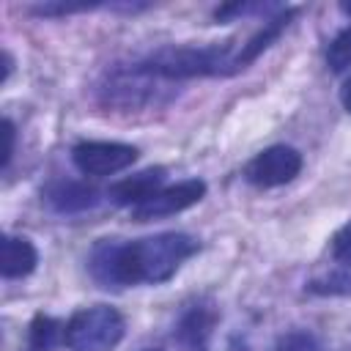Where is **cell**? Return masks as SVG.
<instances>
[{"mask_svg":"<svg viewBox=\"0 0 351 351\" xmlns=\"http://www.w3.org/2000/svg\"><path fill=\"white\" fill-rule=\"evenodd\" d=\"M200 250V241L181 230L123 241L99 239L88 252V274L101 288L162 285Z\"/></svg>","mask_w":351,"mask_h":351,"instance_id":"6da1fadb","label":"cell"},{"mask_svg":"<svg viewBox=\"0 0 351 351\" xmlns=\"http://www.w3.org/2000/svg\"><path fill=\"white\" fill-rule=\"evenodd\" d=\"M145 71L167 80V82H184L195 77H230L236 71V49L233 41L208 44V47H162L145 58L137 60Z\"/></svg>","mask_w":351,"mask_h":351,"instance_id":"7a4b0ae2","label":"cell"},{"mask_svg":"<svg viewBox=\"0 0 351 351\" xmlns=\"http://www.w3.org/2000/svg\"><path fill=\"white\" fill-rule=\"evenodd\" d=\"M176 82H167L151 71H145L137 60L129 66H115L104 74L96 88V96L104 107L112 110H143V107H162L167 104L176 90Z\"/></svg>","mask_w":351,"mask_h":351,"instance_id":"3957f363","label":"cell"},{"mask_svg":"<svg viewBox=\"0 0 351 351\" xmlns=\"http://www.w3.org/2000/svg\"><path fill=\"white\" fill-rule=\"evenodd\" d=\"M126 335L123 315L110 304H93L77 310L66 321L63 346L69 351H112Z\"/></svg>","mask_w":351,"mask_h":351,"instance_id":"277c9868","label":"cell"},{"mask_svg":"<svg viewBox=\"0 0 351 351\" xmlns=\"http://www.w3.org/2000/svg\"><path fill=\"white\" fill-rule=\"evenodd\" d=\"M140 151L118 140H82L71 148V162L82 176H115L137 162Z\"/></svg>","mask_w":351,"mask_h":351,"instance_id":"5b68a950","label":"cell"},{"mask_svg":"<svg viewBox=\"0 0 351 351\" xmlns=\"http://www.w3.org/2000/svg\"><path fill=\"white\" fill-rule=\"evenodd\" d=\"M302 165L304 159L293 145L277 143V145L258 151L244 165V178L258 189H274V186L291 184L302 173Z\"/></svg>","mask_w":351,"mask_h":351,"instance_id":"8992f818","label":"cell"},{"mask_svg":"<svg viewBox=\"0 0 351 351\" xmlns=\"http://www.w3.org/2000/svg\"><path fill=\"white\" fill-rule=\"evenodd\" d=\"M206 181L203 178H184L178 184L162 186L156 195H151L145 203L132 208V219L137 222H151V219H162V217H173L181 214L186 208H192L195 203H200L206 197Z\"/></svg>","mask_w":351,"mask_h":351,"instance_id":"52a82bcc","label":"cell"},{"mask_svg":"<svg viewBox=\"0 0 351 351\" xmlns=\"http://www.w3.org/2000/svg\"><path fill=\"white\" fill-rule=\"evenodd\" d=\"M41 200L47 208H52L55 214H82L96 208L99 203V192L96 186H90L88 181H77V178H52L44 189H41Z\"/></svg>","mask_w":351,"mask_h":351,"instance_id":"ba28073f","label":"cell"},{"mask_svg":"<svg viewBox=\"0 0 351 351\" xmlns=\"http://www.w3.org/2000/svg\"><path fill=\"white\" fill-rule=\"evenodd\" d=\"M217 321H219V313H217V307L211 302L189 304L181 313L178 324H176V337L189 351H208V343H211Z\"/></svg>","mask_w":351,"mask_h":351,"instance_id":"9c48e42d","label":"cell"},{"mask_svg":"<svg viewBox=\"0 0 351 351\" xmlns=\"http://www.w3.org/2000/svg\"><path fill=\"white\" fill-rule=\"evenodd\" d=\"M296 14H299L296 5H285V8H280L277 14H271V16L239 47V52H236V71H244L247 66H252V63L291 27V22H293Z\"/></svg>","mask_w":351,"mask_h":351,"instance_id":"30bf717a","label":"cell"},{"mask_svg":"<svg viewBox=\"0 0 351 351\" xmlns=\"http://www.w3.org/2000/svg\"><path fill=\"white\" fill-rule=\"evenodd\" d=\"M165 176L167 170L165 167H145L140 173H132L115 184H110L107 189V197L115 203V206H126V208H134L140 203H145L151 195H156L162 186H165Z\"/></svg>","mask_w":351,"mask_h":351,"instance_id":"8fae6325","label":"cell"},{"mask_svg":"<svg viewBox=\"0 0 351 351\" xmlns=\"http://www.w3.org/2000/svg\"><path fill=\"white\" fill-rule=\"evenodd\" d=\"M38 266V250L25 236H3V252H0V274L5 280H22L33 274Z\"/></svg>","mask_w":351,"mask_h":351,"instance_id":"7c38bea8","label":"cell"},{"mask_svg":"<svg viewBox=\"0 0 351 351\" xmlns=\"http://www.w3.org/2000/svg\"><path fill=\"white\" fill-rule=\"evenodd\" d=\"M66 337V324L55 315L36 313L27 324V337H25V351H55L63 346Z\"/></svg>","mask_w":351,"mask_h":351,"instance_id":"4fadbf2b","label":"cell"},{"mask_svg":"<svg viewBox=\"0 0 351 351\" xmlns=\"http://www.w3.org/2000/svg\"><path fill=\"white\" fill-rule=\"evenodd\" d=\"M326 66L335 74H343L351 69V25L343 27L326 47Z\"/></svg>","mask_w":351,"mask_h":351,"instance_id":"5bb4252c","label":"cell"},{"mask_svg":"<svg viewBox=\"0 0 351 351\" xmlns=\"http://www.w3.org/2000/svg\"><path fill=\"white\" fill-rule=\"evenodd\" d=\"M274 351H318V340L310 335V332H288L277 340V348Z\"/></svg>","mask_w":351,"mask_h":351,"instance_id":"9a60e30c","label":"cell"},{"mask_svg":"<svg viewBox=\"0 0 351 351\" xmlns=\"http://www.w3.org/2000/svg\"><path fill=\"white\" fill-rule=\"evenodd\" d=\"M255 11H266V5L263 3H228V5L214 8V19L228 22L233 16H244V14H255Z\"/></svg>","mask_w":351,"mask_h":351,"instance_id":"2e32d148","label":"cell"},{"mask_svg":"<svg viewBox=\"0 0 351 351\" xmlns=\"http://www.w3.org/2000/svg\"><path fill=\"white\" fill-rule=\"evenodd\" d=\"M3 134H5V145H3V170H8L11 159H14V148H16V126L11 118H3Z\"/></svg>","mask_w":351,"mask_h":351,"instance_id":"e0dca14e","label":"cell"},{"mask_svg":"<svg viewBox=\"0 0 351 351\" xmlns=\"http://www.w3.org/2000/svg\"><path fill=\"white\" fill-rule=\"evenodd\" d=\"M340 104H343V110L346 112H351V77L343 82V88H340Z\"/></svg>","mask_w":351,"mask_h":351,"instance_id":"ac0fdd59","label":"cell"},{"mask_svg":"<svg viewBox=\"0 0 351 351\" xmlns=\"http://www.w3.org/2000/svg\"><path fill=\"white\" fill-rule=\"evenodd\" d=\"M11 69H14V58H11V52H8V49H3V85L8 82Z\"/></svg>","mask_w":351,"mask_h":351,"instance_id":"d6986e66","label":"cell"},{"mask_svg":"<svg viewBox=\"0 0 351 351\" xmlns=\"http://www.w3.org/2000/svg\"><path fill=\"white\" fill-rule=\"evenodd\" d=\"M340 11H343L346 16H351V3H340Z\"/></svg>","mask_w":351,"mask_h":351,"instance_id":"ffe728a7","label":"cell"},{"mask_svg":"<svg viewBox=\"0 0 351 351\" xmlns=\"http://www.w3.org/2000/svg\"><path fill=\"white\" fill-rule=\"evenodd\" d=\"M143 351H162V348H143Z\"/></svg>","mask_w":351,"mask_h":351,"instance_id":"44dd1931","label":"cell"}]
</instances>
